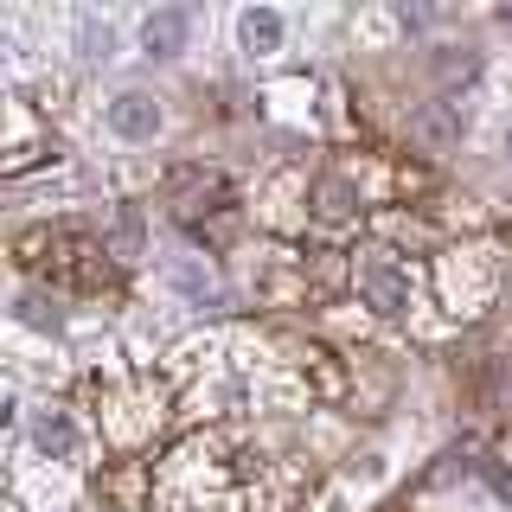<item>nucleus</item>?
Here are the masks:
<instances>
[{
    "label": "nucleus",
    "instance_id": "nucleus-1",
    "mask_svg": "<svg viewBox=\"0 0 512 512\" xmlns=\"http://www.w3.org/2000/svg\"><path fill=\"white\" fill-rule=\"evenodd\" d=\"M359 288H365V301H372L378 314H410V276L391 263V256H359Z\"/></svg>",
    "mask_w": 512,
    "mask_h": 512
},
{
    "label": "nucleus",
    "instance_id": "nucleus-4",
    "mask_svg": "<svg viewBox=\"0 0 512 512\" xmlns=\"http://www.w3.org/2000/svg\"><path fill=\"white\" fill-rule=\"evenodd\" d=\"M237 39H244V52H250V58H269V52H282L288 20H282L276 7H250L244 20H237Z\"/></svg>",
    "mask_w": 512,
    "mask_h": 512
},
{
    "label": "nucleus",
    "instance_id": "nucleus-8",
    "mask_svg": "<svg viewBox=\"0 0 512 512\" xmlns=\"http://www.w3.org/2000/svg\"><path fill=\"white\" fill-rule=\"evenodd\" d=\"M173 282H180L192 301H218V282H212V269H199L192 256H173Z\"/></svg>",
    "mask_w": 512,
    "mask_h": 512
},
{
    "label": "nucleus",
    "instance_id": "nucleus-3",
    "mask_svg": "<svg viewBox=\"0 0 512 512\" xmlns=\"http://www.w3.org/2000/svg\"><path fill=\"white\" fill-rule=\"evenodd\" d=\"M32 448L52 461H77V448H84V436H77V423L64 410H39L32 416Z\"/></svg>",
    "mask_w": 512,
    "mask_h": 512
},
{
    "label": "nucleus",
    "instance_id": "nucleus-13",
    "mask_svg": "<svg viewBox=\"0 0 512 512\" xmlns=\"http://www.w3.org/2000/svg\"><path fill=\"white\" fill-rule=\"evenodd\" d=\"M506 154H512V122H506Z\"/></svg>",
    "mask_w": 512,
    "mask_h": 512
},
{
    "label": "nucleus",
    "instance_id": "nucleus-9",
    "mask_svg": "<svg viewBox=\"0 0 512 512\" xmlns=\"http://www.w3.org/2000/svg\"><path fill=\"white\" fill-rule=\"evenodd\" d=\"M474 71H480L474 52H455V45H442V52H436V77H442V84H468Z\"/></svg>",
    "mask_w": 512,
    "mask_h": 512
},
{
    "label": "nucleus",
    "instance_id": "nucleus-5",
    "mask_svg": "<svg viewBox=\"0 0 512 512\" xmlns=\"http://www.w3.org/2000/svg\"><path fill=\"white\" fill-rule=\"evenodd\" d=\"M141 45H148V58H180L186 52V13L180 7H160L141 20Z\"/></svg>",
    "mask_w": 512,
    "mask_h": 512
},
{
    "label": "nucleus",
    "instance_id": "nucleus-7",
    "mask_svg": "<svg viewBox=\"0 0 512 512\" xmlns=\"http://www.w3.org/2000/svg\"><path fill=\"white\" fill-rule=\"evenodd\" d=\"M352 205H359V192H352V180H320L314 186V212L327 218V224H340Z\"/></svg>",
    "mask_w": 512,
    "mask_h": 512
},
{
    "label": "nucleus",
    "instance_id": "nucleus-12",
    "mask_svg": "<svg viewBox=\"0 0 512 512\" xmlns=\"http://www.w3.org/2000/svg\"><path fill=\"white\" fill-rule=\"evenodd\" d=\"M20 314L32 320V327H58V314H45V301H39V295H26V301H20Z\"/></svg>",
    "mask_w": 512,
    "mask_h": 512
},
{
    "label": "nucleus",
    "instance_id": "nucleus-6",
    "mask_svg": "<svg viewBox=\"0 0 512 512\" xmlns=\"http://www.w3.org/2000/svg\"><path fill=\"white\" fill-rule=\"evenodd\" d=\"M77 52H84L90 64L116 58V26H109V20H96V13H84V20H77Z\"/></svg>",
    "mask_w": 512,
    "mask_h": 512
},
{
    "label": "nucleus",
    "instance_id": "nucleus-10",
    "mask_svg": "<svg viewBox=\"0 0 512 512\" xmlns=\"http://www.w3.org/2000/svg\"><path fill=\"white\" fill-rule=\"evenodd\" d=\"M487 391H493V404H500V410L512 404V359H493L487 365Z\"/></svg>",
    "mask_w": 512,
    "mask_h": 512
},
{
    "label": "nucleus",
    "instance_id": "nucleus-11",
    "mask_svg": "<svg viewBox=\"0 0 512 512\" xmlns=\"http://www.w3.org/2000/svg\"><path fill=\"white\" fill-rule=\"evenodd\" d=\"M423 135H436V141L461 135V116H455V109H429V116H423Z\"/></svg>",
    "mask_w": 512,
    "mask_h": 512
},
{
    "label": "nucleus",
    "instance_id": "nucleus-2",
    "mask_svg": "<svg viewBox=\"0 0 512 512\" xmlns=\"http://www.w3.org/2000/svg\"><path fill=\"white\" fill-rule=\"evenodd\" d=\"M103 122L116 128L122 141H154V135H160V122H167V116H160V103H154L148 90H122V96H109Z\"/></svg>",
    "mask_w": 512,
    "mask_h": 512
}]
</instances>
